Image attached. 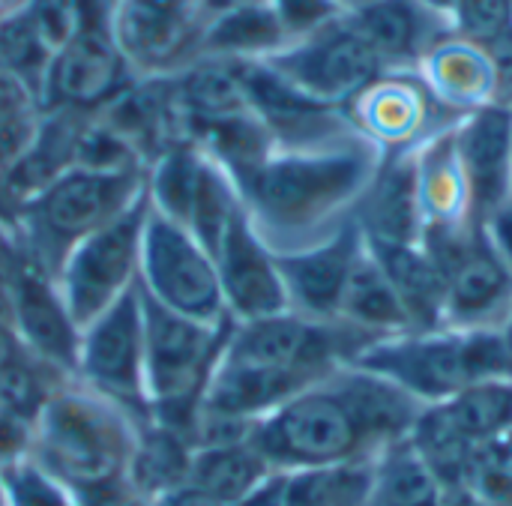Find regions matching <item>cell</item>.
<instances>
[{
  "mask_svg": "<svg viewBox=\"0 0 512 506\" xmlns=\"http://www.w3.org/2000/svg\"><path fill=\"white\" fill-rule=\"evenodd\" d=\"M33 441V420L0 405V468L27 459Z\"/></svg>",
  "mask_w": 512,
  "mask_h": 506,
  "instance_id": "36",
  "label": "cell"
},
{
  "mask_svg": "<svg viewBox=\"0 0 512 506\" xmlns=\"http://www.w3.org/2000/svg\"><path fill=\"white\" fill-rule=\"evenodd\" d=\"M441 486L417 456L411 441L393 444L375 459V477L366 506H438Z\"/></svg>",
  "mask_w": 512,
  "mask_h": 506,
  "instance_id": "29",
  "label": "cell"
},
{
  "mask_svg": "<svg viewBox=\"0 0 512 506\" xmlns=\"http://www.w3.org/2000/svg\"><path fill=\"white\" fill-rule=\"evenodd\" d=\"M339 3H342L345 12H354V9H360V6H366V3H372V0H339Z\"/></svg>",
  "mask_w": 512,
  "mask_h": 506,
  "instance_id": "47",
  "label": "cell"
},
{
  "mask_svg": "<svg viewBox=\"0 0 512 506\" xmlns=\"http://www.w3.org/2000/svg\"><path fill=\"white\" fill-rule=\"evenodd\" d=\"M255 3H267V0H201V18L204 24L225 15V12H234V9H243V6H255Z\"/></svg>",
  "mask_w": 512,
  "mask_h": 506,
  "instance_id": "43",
  "label": "cell"
},
{
  "mask_svg": "<svg viewBox=\"0 0 512 506\" xmlns=\"http://www.w3.org/2000/svg\"><path fill=\"white\" fill-rule=\"evenodd\" d=\"M426 6H432L435 12H441V15H447L450 18V9H453V0H423Z\"/></svg>",
  "mask_w": 512,
  "mask_h": 506,
  "instance_id": "45",
  "label": "cell"
},
{
  "mask_svg": "<svg viewBox=\"0 0 512 506\" xmlns=\"http://www.w3.org/2000/svg\"><path fill=\"white\" fill-rule=\"evenodd\" d=\"M132 81V69L117 51L108 27H81L51 54L39 105L48 111L96 114L111 105Z\"/></svg>",
  "mask_w": 512,
  "mask_h": 506,
  "instance_id": "16",
  "label": "cell"
},
{
  "mask_svg": "<svg viewBox=\"0 0 512 506\" xmlns=\"http://www.w3.org/2000/svg\"><path fill=\"white\" fill-rule=\"evenodd\" d=\"M492 243L498 246V252L507 258V264L512 267V204H507L489 225H486Z\"/></svg>",
  "mask_w": 512,
  "mask_h": 506,
  "instance_id": "40",
  "label": "cell"
},
{
  "mask_svg": "<svg viewBox=\"0 0 512 506\" xmlns=\"http://www.w3.org/2000/svg\"><path fill=\"white\" fill-rule=\"evenodd\" d=\"M138 288L183 318L201 324L228 321L213 255L183 225L153 207L144 222Z\"/></svg>",
  "mask_w": 512,
  "mask_h": 506,
  "instance_id": "9",
  "label": "cell"
},
{
  "mask_svg": "<svg viewBox=\"0 0 512 506\" xmlns=\"http://www.w3.org/2000/svg\"><path fill=\"white\" fill-rule=\"evenodd\" d=\"M285 480H288V471L267 474L240 504L234 506H282L285 504Z\"/></svg>",
  "mask_w": 512,
  "mask_h": 506,
  "instance_id": "39",
  "label": "cell"
},
{
  "mask_svg": "<svg viewBox=\"0 0 512 506\" xmlns=\"http://www.w3.org/2000/svg\"><path fill=\"white\" fill-rule=\"evenodd\" d=\"M414 72H384L363 93H357L345 111L351 123L366 135L381 153H396L405 147L423 144L426 117H429V87Z\"/></svg>",
  "mask_w": 512,
  "mask_h": 506,
  "instance_id": "21",
  "label": "cell"
},
{
  "mask_svg": "<svg viewBox=\"0 0 512 506\" xmlns=\"http://www.w3.org/2000/svg\"><path fill=\"white\" fill-rule=\"evenodd\" d=\"M267 474H273V468L249 438L222 441V444H198L192 450L186 486L210 495L219 504L234 506Z\"/></svg>",
  "mask_w": 512,
  "mask_h": 506,
  "instance_id": "25",
  "label": "cell"
},
{
  "mask_svg": "<svg viewBox=\"0 0 512 506\" xmlns=\"http://www.w3.org/2000/svg\"><path fill=\"white\" fill-rule=\"evenodd\" d=\"M27 354V348L21 345L15 327H12V306H9V294H0V375L9 372L21 357Z\"/></svg>",
  "mask_w": 512,
  "mask_h": 506,
  "instance_id": "38",
  "label": "cell"
},
{
  "mask_svg": "<svg viewBox=\"0 0 512 506\" xmlns=\"http://www.w3.org/2000/svg\"><path fill=\"white\" fill-rule=\"evenodd\" d=\"M366 249L390 279L411 333L441 330L447 327V285L438 264L429 258V252L420 243H393V240H375L366 237Z\"/></svg>",
  "mask_w": 512,
  "mask_h": 506,
  "instance_id": "24",
  "label": "cell"
},
{
  "mask_svg": "<svg viewBox=\"0 0 512 506\" xmlns=\"http://www.w3.org/2000/svg\"><path fill=\"white\" fill-rule=\"evenodd\" d=\"M9 306H12V327L21 345L27 348V354L75 378L81 327L75 324L57 282L30 264L15 282V288L9 291Z\"/></svg>",
  "mask_w": 512,
  "mask_h": 506,
  "instance_id": "19",
  "label": "cell"
},
{
  "mask_svg": "<svg viewBox=\"0 0 512 506\" xmlns=\"http://www.w3.org/2000/svg\"><path fill=\"white\" fill-rule=\"evenodd\" d=\"M339 321L360 327L378 339L411 333L408 315H405L390 279L384 276V270L366 249V240H363V252L354 261V270L348 276L342 306H339Z\"/></svg>",
  "mask_w": 512,
  "mask_h": 506,
  "instance_id": "27",
  "label": "cell"
},
{
  "mask_svg": "<svg viewBox=\"0 0 512 506\" xmlns=\"http://www.w3.org/2000/svg\"><path fill=\"white\" fill-rule=\"evenodd\" d=\"M468 222L489 225L512 204V108L489 102L453 123Z\"/></svg>",
  "mask_w": 512,
  "mask_h": 506,
  "instance_id": "15",
  "label": "cell"
},
{
  "mask_svg": "<svg viewBox=\"0 0 512 506\" xmlns=\"http://www.w3.org/2000/svg\"><path fill=\"white\" fill-rule=\"evenodd\" d=\"M417 147L384 153L369 189L363 192V198L351 213L366 237L393 240V243H420L426 216H423V195H420Z\"/></svg>",
  "mask_w": 512,
  "mask_h": 506,
  "instance_id": "22",
  "label": "cell"
},
{
  "mask_svg": "<svg viewBox=\"0 0 512 506\" xmlns=\"http://www.w3.org/2000/svg\"><path fill=\"white\" fill-rule=\"evenodd\" d=\"M417 75L429 93L459 117L498 102V69L483 45H474L456 33L441 39L417 66Z\"/></svg>",
  "mask_w": 512,
  "mask_h": 506,
  "instance_id": "23",
  "label": "cell"
},
{
  "mask_svg": "<svg viewBox=\"0 0 512 506\" xmlns=\"http://www.w3.org/2000/svg\"><path fill=\"white\" fill-rule=\"evenodd\" d=\"M351 366L438 405L480 381L512 378V345L504 327H441L378 339Z\"/></svg>",
  "mask_w": 512,
  "mask_h": 506,
  "instance_id": "4",
  "label": "cell"
},
{
  "mask_svg": "<svg viewBox=\"0 0 512 506\" xmlns=\"http://www.w3.org/2000/svg\"><path fill=\"white\" fill-rule=\"evenodd\" d=\"M288 42L291 39L282 21L276 18L273 6L255 3L207 21L198 39V57H216L234 63L267 60L270 54L282 51Z\"/></svg>",
  "mask_w": 512,
  "mask_h": 506,
  "instance_id": "26",
  "label": "cell"
},
{
  "mask_svg": "<svg viewBox=\"0 0 512 506\" xmlns=\"http://www.w3.org/2000/svg\"><path fill=\"white\" fill-rule=\"evenodd\" d=\"M150 213L147 192L123 216L84 237L60 264L54 282L78 327H87L114 300L138 285L144 222Z\"/></svg>",
  "mask_w": 512,
  "mask_h": 506,
  "instance_id": "11",
  "label": "cell"
},
{
  "mask_svg": "<svg viewBox=\"0 0 512 506\" xmlns=\"http://www.w3.org/2000/svg\"><path fill=\"white\" fill-rule=\"evenodd\" d=\"M423 408L387 378L342 366L261 417L249 441L273 471L375 462L411 438Z\"/></svg>",
  "mask_w": 512,
  "mask_h": 506,
  "instance_id": "1",
  "label": "cell"
},
{
  "mask_svg": "<svg viewBox=\"0 0 512 506\" xmlns=\"http://www.w3.org/2000/svg\"><path fill=\"white\" fill-rule=\"evenodd\" d=\"M375 462L288 471L282 506H366Z\"/></svg>",
  "mask_w": 512,
  "mask_h": 506,
  "instance_id": "30",
  "label": "cell"
},
{
  "mask_svg": "<svg viewBox=\"0 0 512 506\" xmlns=\"http://www.w3.org/2000/svg\"><path fill=\"white\" fill-rule=\"evenodd\" d=\"M27 267H30V258L24 252L15 222L0 216V294H9Z\"/></svg>",
  "mask_w": 512,
  "mask_h": 506,
  "instance_id": "37",
  "label": "cell"
},
{
  "mask_svg": "<svg viewBox=\"0 0 512 506\" xmlns=\"http://www.w3.org/2000/svg\"><path fill=\"white\" fill-rule=\"evenodd\" d=\"M264 63L306 96L339 108L387 72L375 48L351 24L348 12L288 42Z\"/></svg>",
  "mask_w": 512,
  "mask_h": 506,
  "instance_id": "12",
  "label": "cell"
},
{
  "mask_svg": "<svg viewBox=\"0 0 512 506\" xmlns=\"http://www.w3.org/2000/svg\"><path fill=\"white\" fill-rule=\"evenodd\" d=\"M453 33L486 51L512 36V0H453Z\"/></svg>",
  "mask_w": 512,
  "mask_h": 506,
  "instance_id": "33",
  "label": "cell"
},
{
  "mask_svg": "<svg viewBox=\"0 0 512 506\" xmlns=\"http://www.w3.org/2000/svg\"><path fill=\"white\" fill-rule=\"evenodd\" d=\"M267 3L273 6L291 42L345 15L339 0H267Z\"/></svg>",
  "mask_w": 512,
  "mask_h": 506,
  "instance_id": "35",
  "label": "cell"
},
{
  "mask_svg": "<svg viewBox=\"0 0 512 506\" xmlns=\"http://www.w3.org/2000/svg\"><path fill=\"white\" fill-rule=\"evenodd\" d=\"M114 506H153L150 501H144V498H138V495H126L120 504H114Z\"/></svg>",
  "mask_w": 512,
  "mask_h": 506,
  "instance_id": "46",
  "label": "cell"
},
{
  "mask_svg": "<svg viewBox=\"0 0 512 506\" xmlns=\"http://www.w3.org/2000/svg\"><path fill=\"white\" fill-rule=\"evenodd\" d=\"M512 429V378L480 381L447 402L426 405L411 429V447L438 486L465 480L477 444Z\"/></svg>",
  "mask_w": 512,
  "mask_h": 506,
  "instance_id": "10",
  "label": "cell"
},
{
  "mask_svg": "<svg viewBox=\"0 0 512 506\" xmlns=\"http://www.w3.org/2000/svg\"><path fill=\"white\" fill-rule=\"evenodd\" d=\"M108 30L132 75L168 78L198 60L201 0H114Z\"/></svg>",
  "mask_w": 512,
  "mask_h": 506,
  "instance_id": "14",
  "label": "cell"
},
{
  "mask_svg": "<svg viewBox=\"0 0 512 506\" xmlns=\"http://www.w3.org/2000/svg\"><path fill=\"white\" fill-rule=\"evenodd\" d=\"M192 450L195 444L186 435L165 429L153 420H144L138 429V444L129 468V489L153 504L156 498L186 486Z\"/></svg>",
  "mask_w": 512,
  "mask_h": 506,
  "instance_id": "28",
  "label": "cell"
},
{
  "mask_svg": "<svg viewBox=\"0 0 512 506\" xmlns=\"http://www.w3.org/2000/svg\"><path fill=\"white\" fill-rule=\"evenodd\" d=\"M213 261L219 273L222 303L231 321L243 324L288 312L276 255L249 219L246 207H240L231 219Z\"/></svg>",
  "mask_w": 512,
  "mask_h": 506,
  "instance_id": "18",
  "label": "cell"
},
{
  "mask_svg": "<svg viewBox=\"0 0 512 506\" xmlns=\"http://www.w3.org/2000/svg\"><path fill=\"white\" fill-rule=\"evenodd\" d=\"M0 506H6V495H3V483H0Z\"/></svg>",
  "mask_w": 512,
  "mask_h": 506,
  "instance_id": "48",
  "label": "cell"
},
{
  "mask_svg": "<svg viewBox=\"0 0 512 506\" xmlns=\"http://www.w3.org/2000/svg\"><path fill=\"white\" fill-rule=\"evenodd\" d=\"M153 506H225V504L213 501L210 495H204V492H198V489H192V486H180V489H174V492H168V495L156 498Z\"/></svg>",
  "mask_w": 512,
  "mask_h": 506,
  "instance_id": "41",
  "label": "cell"
},
{
  "mask_svg": "<svg viewBox=\"0 0 512 506\" xmlns=\"http://www.w3.org/2000/svg\"><path fill=\"white\" fill-rule=\"evenodd\" d=\"M6 506H78L54 477H48L30 456L0 468Z\"/></svg>",
  "mask_w": 512,
  "mask_h": 506,
  "instance_id": "34",
  "label": "cell"
},
{
  "mask_svg": "<svg viewBox=\"0 0 512 506\" xmlns=\"http://www.w3.org/2000/svg\"><path fill=\"white\" fill-rule=\"evenodd\" d=\"M462 483L486 506H512V429L474 447Z\"/></svg>",
  "mask_w": 512,
  "mask_h": 506,
  "instance_id": "32",
  "label": "cell"
},
{
  "mask_svg": "<svg viewBox=\"0 0 512 506\" xmlns=\"http://www.w3.org/2000/svg\"><path fill=\"white\" fill-rule=\"evenodd\" d=\"M51 48L39 36L36 24L27 15V6L0 21V78L24 87L36 102L42 93V81L51 63Z\"/></svg>",
  "mask_w": 512,
  "mask_h": 506,
  "instance_id": "31",
  "label": "cell"
},
{
  "mask_svg": "<svg viewBox=\"0 0 512 506\" xmlns=\"http://www.w3.org/2000/svg\"><path fill=\"white\" fill-rule=\"evenodd\" d=\"M147 201L156 213L183 225L210 255H216L243 207L231 174L192 141H174L153 156L147 165Z\"/></svg>",
  "mask_w": 512,
  "mask_h": 506,
  "instance_id": "8",
  "label": "cell"
},
{
  "mask_svg": "<svg viewBox=\"0 0 512 506\" xmlns=\"http://www.w3.org/2000/svg\"><path fill=\"white\" fill-rule=\"evenodd\" d=\"M147 192V168L72 165L15 210V228L36 270L57 276L66 255L90 234L123 216Z\"/></svg>",
  "mask_w": 512,
  "mask_h": 506,
  "instance_id": "5",
  "label": "cell"
},
{
  "mask_svg": "<svg viewBox=\"0 0 512 506\" xmlns=\"http://www.w3.org/2000/svg\"><path fill=\"white\" fill-rule=\"evenodd\" d=\"M141 423L72 378L36 414L30 459L72 492L78 506H114L135 495L129 468Z\"/></svg>",
  "mask_w": 512,
  "mask_h": 506,
  "instance_id": "3",
  "label": "cell"
},
{
  "mask_svg": "<svg viewBox=\"0 0 512 506\" xmlns=\"http://www.w3.org/2000/svg\"><path fill=\"white\" fill-rule=\"evenodd\" d=\"M348 18L387 72H417L423 57L453 33L450 18L423 0H372Z\"/></svg>",
  "mask_w": 512,
  "mask_h": 506,
  "instance_id": "20",
  "label": "cell"
},
{
  "mask_svg": "<svg viewBox=\"0 0 512 506\" xmlns=\"http://www.w3.org/2000/svg\"><path fill=\"white\" fill-rule=\"evenodd\" d=\"M144 306V390L147 420L186 435L195 444V426L204 393L228 345L234 321L201 324L168 312L141 288Z\"/></svg>",
  "mask_w": 512,
  "mask_h": 506,
  "instance_id": "6",
  "label": "cell"
},
{
  "mask_svg": "<svg viewBox=\"0 0 512 506\" xmlns=\"http://www.w3.org/2000/svg\"><path fill=\"white\" fill-rule=\"evenodd\" d=\"M438 506H486L471 489L468 483H453V486H441V504Z\"/></svg>",
  "mask_w": 512,
  "mask_h": 506,
  "instance_id": "42",
  "label": "cell"
},
{
  "mask_svg": "<svg viewBox=\"0 0 512 506\" xmlns=\"http://www.w3.org/2000/svg\"><path fill=\"white\" fill-rule=\"evenodd\" d=\"M420 246L444 273L447 327H507L512 267L483 225L429 222Z\"/></svg>",
  "mask_w": 512,
  "mask_h": 506,
  "instance_id": "7",
  "label": "cell"
},
{
  "mask_svg": "<svg viewBox=\"0 0 512 506\" xmlns=\"http://www.w3.org/2000/svg\"><path fill=\"white\" fill-rule=\"evenodd\" d=\"M75 381L111 399L135 420H147L144 306L138 285L81 327Z\"/></svg>",
  "mask_w": 512,
  "mask_h": 506,
  "instance_id": "13",
  "label": "cell"
},
{
  "mask_svg": "<svg viewBox=\"0 0 512 506\" xmlns=\"http://www.w3.org/2000/svg\"><path fill=\"white\" fill-rule=\"evenodd\" d=\"M27 3H30V0H0V21L9 18V15H15V12H21Z\"/></svg>",
  "mask_w": 512,
  "mask_h": 506,
  "instance_id": "44",
  "label": "cell"
},
{
  "mask_svg": "<svg viewBox=\"0 0 512 506\" xmlns=\"http://www.w3.org/2000/svg\"><path fill=\"white\" fill-rule=\"evenodd\" d=\"M384 153L366 138L273 150L237 180L240 201L273 252L318 243L336 231L369 189Z\"/></svg>",
  "mask_w": 512,
  "mask_h": 506,
  "instance_id": "2",
  "label": "cell"
},
{
  "mask_svg": "<svg viewBox=\"0 0 512 506\" xmlns=\"http://www.w3.org/2000/svg\"><path fill=\"white\" fill-rule=\"evenodd\" d=\"M363 252V228L348 216L318 243L273 252L285 285L288 309L315 321H336L348 276Z\"/></svg>",
  "mask_w": 512,
  "mask_h": 506,
  "instance_id": "17",
  "label": "cell"
}]
</instances>
